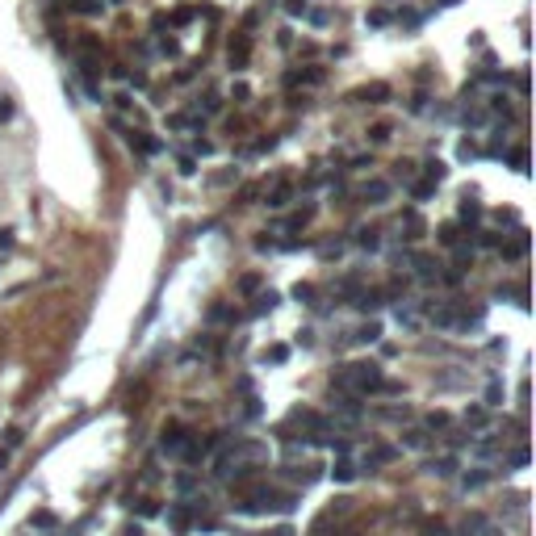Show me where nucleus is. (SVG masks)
<instances>
[{
    "label": "nucleus",
    "instance_id": "1",
    "mask_svg": "<svg viewBox=\"0 0 536 536\" xmlns=\"http://www.w3.org/2000/svg\"><path fill=\"white\" fill-rule=\"evenodd\" d=\"M382 364H373V360H360V364H344L336 378H331V390H340V394H356V398H364V394H378L382 390Z\"/></svg>",
    "mask_w": 536,
    "mask_h": 536
},
{
    "label": "nucleus",
    "instance_id": "2",
    "mask_svg": "<svg viewBox=\"0 0 536 536\" xmlns=\"http://www.w3.org/2000/svg\"><path fill=\"white\" fill-rule=\"evenodd\" d=\"M159 449H164V453H172V457H181V453L189 449V432H185L181 423L164 427V440H159Z\"/></svg>",
    "mask_w": 536,
    "mask_h": 536
},
{
    "label": "nucleus",
    "instance_id": "3",
    "mask_svg": "<svg viewBox=\"0 0 536 536\" xmlns=\"http://www.w3.org/2000/svg\"><path fill=\"white\" fill-rule=\"evenodd\" d=\"M352 96L364 101V105H386V101H390V84H364V88H356Z\"/></svg>",
    "mask_w": 536,
    "mask_h": 536
},
{
    "label": "nucleus",
    "instance_id": "4",
    "mask_svg": "<svg viewBox=\"0 0 536 536\" xmlns=\"http://www.w3.org/2000/svg\"><path fill=\"white\" fill-rule=\"evenodd\" d=\"M406 260H411V264H415V273H419V277H423V281H432V277H436V268H440V264H436V260H432V256H423V251H411V256H406Z\"/></svg>",
    "mask_w": 536,
    "mask_h": 536
},
{
    "label": "nucleus",
    "instance_id": "5",
    "mask_svg": "<svg viewBox=\"0 0 536 536\" xmlns=\"http://www.w3.org/2000/svg\"><path fill=\"white\" fill-rule=\"evenodd\" d=\"M398 457V449H390V444H378L373 453H364V469H378V465H390Z\"/></svg>",
    "mask_w": 536,
    "mask_h": 536
},
{
    "label": "nucleus",
    "instance_id": "6",
    "mask_svg": "<svg viewBox=\"0 0 536 536\" xmlns=\"http://www.w3.org/2000/svg\"><path fill=\"white\" fill-rule=\"evenodd\" d=\"M423 469L432 473V477H453V473H457V457H432Z\"/></svg>",
    "mask_w": 536,
    "mask_h": 536
},
{
    "label": "nucleus",
    "instance_id": "7",
    "mask_svg": "<svg viewBox=\"0 0 536 536\" xmlns=\"http://www.w3.org/2000/svg\"><path fill=\"white\" fill-rule=\"evenodd\" d=\"M126 138H130V147H138V151H143V155H155V151H159V147H164V143H159V138H151V134H147V130H130V134H126Z\"/></svg>",
    "mask_w": 536,
    "mask_h": 536
},
{
    "label": "nucleus",
    "instance_id": "8",
    "mask_svg": "<svg viewBox=\"0 0 536 536\" xmlns=\"http://www.w3.org/2000/svg\"><path fill=\"white\" fill-rule=\"evenodd\" d=\"M168 524H172L176 532H185V528L193 524V507H189V503H176V507H168Z\"/></svg>",
    "mask_w": 536,
    "mask_h": 536
},
{
    "label": "nucleus",
    "instance_id": "9",
    "mask_svg": "<svg viewBox=\"0 0 536 536\" xmlns=\"http://www.w3.org/2000/svg\"><path fill=\"white\" fill-rule=\"evenodd\" d=\"M382 302H386V293H382V289H360V293L352 298V306H356V310H378Z\"/></svg>",
    "mask_w": 536,
    "mask_h": 536
},
{
    "label": "nucleus",
    "instance_id": "10",
    "mask_svg": "<svg viewBox=\"0 0 536 536\" xmlns=\"http://www.w3.org/2000/svg\"><path fill=\"white\" fill-rule=\"evenodd\" d=\"M386 197H390V185H386V181H369V185H364V201H369V205H382Z\"/></svg>",
    "mask_w": 536,
    "mask_h": 536
},
{
    "label": "nucleus",
    "instance_id": "11",
    "mask_svg": "<svg viewBox=\"0 0 536 536\" xmlns=\"http://www.w3.org/2000/svg\"><path fill=\"white\" fill-rule=\"evenodd\" d=\"M503 251V260H519L524 251H528V231H515V239L507 243V247H499Z\"/></svg>",
    "mask_w": 536,
    "mask_h": 536
},
{
    "label": "nucleus",
    "instance_id": "12",
    "mask_svg": "<svg viewBox=\"0 0 536 536\" xmlns=\"http://www.w3.org/2000/svg\"><path fill=\"white\" fill-rule=\"evenodd\" d=\"M247 55H251V42L243 34L239 42H231V68H247Z\"/></svg>",
    "mask_w": 536,
    "mask_h": 536
},
{
    "label": "nucleus",
    "instance_id": "13",
    "mask_svg": "<svg viewBox=\"0 0 536 536\" xmlns=\"http://www.w3.org/2000/svg\"><path fill=\"white\" fill-rule=\"evenodd\" d=\"M289 193H293V185H289V181H277V189L268 193V205H273V209H281V205L289 201Z\"/></svg>",
    "mask_w": 536,
    "mask_h": 536
},
{
    "label": "nucleus",
    "instance_id": "14",
    "mask_svg": "<svg viewBox=\"0 0 536 536\" xmlns=\"http://www.w3.org/2000/svg\"><path fill=\"white\" fill-rule=\"evenodd\" d=\"M432 323H436V327H457V310H453V306H436V310H432Z\"/></svg>",
    "mask_w": 536,
    "mask_h": 536
},
{
    "label": "nucleus",
    "instance_id": "15",
    "mask_svg": "<svg viewBox=\"0 0 536 536\" xmlns=\"http://www.w3.org/2000/svg\"><path fill=\"white\" fill-rule=\"evenodd\" d=\"M436 239H440L444 247H457V243H461V227H457V223H444V227L436 231Z\"/></svg>",
    "mask_w": 536,
    "mask_h": 536
},
{
    "label": "nucleus",
    "instance_id": "16",
    "mask_svg": "<svg viewBox=\"0 0 536 536\" xmlns=\"http://www.w3.org/2000/svg\"><path fill=\"white\" fill-rule=\"evenodd\" d=\"M461 218H465V223H477V218H482V205H477L469 193L461 197Z\"/></svg>",
    "mask_w": 536,
    "mask_h": 536
},
{
    "label": "nucleus",
    "instance_id": "17",
    "mask_svg": "<svg viewBox=\"0 0 536 536\" xmlns=\"http://www.w3.org/2000/svg\"><path fill=\"white\" fill-rule=\"evenodd\" d=\"M402 444H406V449H427L432 440H427V432H423V427H411V432L402 436Z\"/></svg>",
    "mask_w": 536,
    "mask_h": 536
},
{
    "label": "nucleus",
    "instance_id": "18",
    "mask_svg": "<svg viewBox=\"0 0 536 536\" xmlns=\"http://www.w3.org/2000/svg\"><path fill=\"white\" fill-rule=\"evenodd\" d=\"M444 172H449V168L440 164V159H427V164H423V176L432 181V185H440V181H444Z\"/></svg>",
    "mask_w": 536,
    "mask_h": 536
},
{
    "label": "nucleus",
    "instance_id": "19",
    "mask_svg": "<svg viewBox=\"0 0 536 536\" xmlns=\"http://www.w3.org/2000/svg\"><path fill=\"white\" fill-rule=\"evenodd\" d=\"M356 243H360L364 251H378V247H382V239H378V231H369V227H364V231H356Z\"/></svg>",
    "mask_w": 536,
    "mask_h": 536
},
{
    "label": "nucleus",
    "instance_id": "20",
    "mask_svg": "<svg viewBox=\"0 0 536 536\" xmlns=\"http://www.w3.org/2000/svg\"><path fill=\"white\" fill-rule=\"evenodd\" d=\"M331 473H336V482H352V477H356V465L344 457V461H336V469H331Z\"/></svg>",
    "mask_w": 536,
    "mask_h": 536
},
{
    "label": "nucleus",
    "instance_id": "21",
    "mask_svg": "<svg viewBox=\"0 0 536 536\" xmlns=\"http://www.w3.org/2000/svg\"><path fill=\"white\" fill-rule=\"evenodd\" d=\"M432 193H436V185H432V181H415V185H411V197H415V201H427Z\"/></svg>",
    "mask_w": 536,
    "mask_h": 536
},
{
    "label": "nucleus",
    "instance_id": "22",
    "mask_svg": "<svg viewBox=\"0 0 536 536\" xmlns=\"http://www.w3.org/2000/svg\"><path fill=\"white\" fill-rule=\"evenodd\" d=\"M273 306H277V293H273V289H268V293H260V298H256V306H251V314H264V310H273Z\"/></svg>",
    "mask_w": 536,
    "mask_h": 536
},
{
    "label": "nucleus",
    "instance_id": "23",
    "mask_svg": "<svg viewBox=\"0 0 536 536\" xmlns=\"http://www.w3.org/2000/svg\"><path fill=\"white\" fill-rule=\"evenodd\" d=\"M209 323H235V310L231 306H214L209 310Z\"/></svg>",
    "mask_w": 536,
    "mask_h": 536
},
{
    "label": "nucleus",
    "instance_id": "24",
    "mask_svg": "<svg viewBox=\"0 0 536 536\" xmlns=\"http://www.w3.org/2000/svg\"><path fill=\"white\" fill-rule=\"evenodd\" d=\"M465 423H469V427H482V423H486V406H465Z\"/></svg>",
    "mask_w": 536,
    "mask_h": 536
},
{
    "label": "nucleus",
    "instance_id": "25",
    "mask_svg": "<svg viewBox=\"0 0 536 536\" xmlns=\"http://www.w3.org/2000/svg\"><path fill=\"white\" fill-rule=\"evenodd\" d=\"M378 336H382V327H378V323H364V327L356 331V340H360V344H373Z\"/></svg>",
    "mask_w": 536,
    "mask_h": 536
},
{
    "label": "nucleus",
    "instance_id": "26",
    "mask_svg": "<svg viewBox=\"0 0 536 536\" xmlns=\"http://www.w3.org/2000/svg\"><path fill=\"white\" fill-rule=\"evenodd\" d=\"M486 482H491V473L477 469V473H465V477H461V486H486Z\"/></svg>",
    "mask_w": 536,
    "mask_h": 536
},
{
    "label": "nucleus",
    "instance_id": "27",
    "mask_svg": "<svg viewBox=\"0 0 536 536\" xmlns=\"http://www.w3.org/2000/svg\"><path fill=\"white\" fill-rule=\"evenodd\" d=\"M406 231H411L406 239H419V235H423V223H419V214H415V209L406 214Z\"/></svg>",
    "mask_w": 536,
    "mask_h": 536
},
{
    "label": "nucleus",
    "instance_id": "28",
    "mask_svg": "<svg viewBox=\"0 0 536 536\" xmlns=\"http://www.w3.org/2000/svg\"><path fill=\"white\" fill-rule=\"evenodd\" d=\"M511 164H515V172H528V151H524V147L511 151Z\"/></svg>",
    "mask_w": 536,
    "mask_h": 536
},
{
    "label": "nucleus",
    "instance_id": "29",
    "mask_svg": "<svg viewBox=\"0 0 536 536\" xmlns=\"http://www.w3.org/2000/svg\"><path fill=\"white\" fill-rule=\"evenodd\" d=\"M285 356H289V348H285V344H277V348H268V352H264V360H273V364H281Z\"/></svg>",
    "mask_w": 536,
    "mask_h": 536
},
{
    "label": "nucleus",
    "instance_id": "30",
    "mask_svg": "<svg viewBox=\"0 0 536 536\" xmlns=\"http://www.w3.org/2000/svg\"><path fill=\"white\" fill-rule=\"evenodd\" d=\"M369 25H373V30H378V25H390V13H386V9H373V13H369Z\"/></svg>",
    "mask_w": 536,
    "mask_h": 536
},
{
    "label": "nucleus",
    "instance_id": "31",
    "mask_svg": "<svg viewBox=\"0 0 536 536\" xmlns=\"http://www.w3.org/2000/svg\"><path fill=\"white\" fill-rule=\"evenodd\" d=\"M394 168H398V172H394L398 181H411V176H415V164H406V159H398V164H394Z\"/></svg>",
    "mask_w": 536,
    "mask_h": 536
},
{
    "label": "nucleus",
    "instance_id": "32",
    "mask_svg": "<svg viewBox=\"0 0 536 536\" xmlns=\"http://www.w3.org/2000/svg\"><path fill=\"white\" fill-rule=\"evenodd\" d=\"M293 298H298V302H314V285H298Z\"/></svg>",
    "mask_w": 536,
    "mask_h": 536
},
{
    "label": "nucleus",
    "instance_id": "33",
    "mask_svg": "<svg viewBox=\"0 0 536 536\" xmlns=\"http://www.w3.org/2000/svg\"><path fill=\"white\" fill-rule=\"evenodd\" d=\"M369 138H373V143H386V138H390V126H373Z\"/></svg>",
    "mask_w": 536,
    "mask_h": 536
},
{
    "label": "nucleus",
    "instance_id": "34",
    "mask_svg": "<svg viewBox=\"0 0 536 536\" xmlns=\"http://www.w3.org/2000/svg\"><path fill=\"white\" fill-rule=\"evenodd\" d=\"M21 444V432H17V427H9V432H5V449H17Z\"/></svg>",
    "mask_w": 536,
    "mask_h": 536
},
{
    "label": "nucleus",
    "instance_id": "35",
    "mask_svg": "<svg viewBox=\"0 0 536 536\" xmlns=\"http://www.w3.org/2000/svg\"><path fill=\"white\" fill-rule=\"evenodd\" d=\"M256 285H260V277H256V273H251V277H243V281H239V289H243V293H251V289H256Z\"/></svg>",
    "mask_w": 536,
    "mask_h": 536
},
{
    "label": "nucleus",
    "instance_id": "36",
    "mask_svg": "<svg viewBox=\"0 0 536 536\" xmlns=\"http://www.w3.org/2000/svg\"><path fill=\"white\" fill-rule=\"evenodd\" d=\"M444 423H449V415H440V411H436V415H427V427H444Z\"/></svg>",
    "mask_w": 536,
    "mask_h": 536
},
{
    "label": "nucleus",
    "instance_id": "37",
    "mask_svg": "<svg viewBox=\"0 0 536 536\" xmlns=\"http://www.w3.org/2000/svg\"><path fill=\"white\" fill-rule=\"evenodd\" d=\"M340 251H344V247H340V243H323V256H327V260H336V256H340Z\"/></svg>",
    "mask_w": 536,
    "mask_h": 536
},
{
    "label": "nucleus",
    "instance_id": "38",
    "mask_svg": "<svg viewBox=\"0 0 536 536\" xmlns=\"http://www.w3.org/2000/svg\"><path fill=\"white\" fill-rule=\"evenodd\" d=\"M13 118V105H5V101H0V122H9Z\"/></svg>",
    "mask_w": 536,
    "mask_h": 536
},
{
    "label": "nucleus",
    "instance_id": "39",
    "mask_svg": "<svg viewBox=\"0 0 536 536\" xmlns=\"http://www.w3.org/2000/svg\"><path fill=\"white\" fill-rule=\"evenodd\" d=\"M0 247H5V251L13 247V235H9V231H0Z\"/></svg>",
    "mask_w": 536,
    "mask_h": 536
},
{
    "label": "nucleus",
    "instance_id": "40",
    "mask_svg": "<svg viewBox=\"0 0 536 536\" xmlns=\"http://www.w3.org/2000/svg\"><path fill=\"white\" fill-rule=\"evenodd\" d=\"M264 536H293V528H273V532H264Z\"/></svg>",
    "mask_w": 536,
    "mask_h": 536
},
{
    "label": "nucleus",
    "instance_id": "41",
    "mask_svg": "<svg viewBox=\"0 0 536 536\" xmlns=\"http://www.w3.org/2000/svg\"><path fill=\"white\" fill-rule=\"evenodd\" d=\"M5 461H9V453H5V449H0V465H5Z\"/></svg>",
    "mask_w": 536,
    "mask_h": 536
}]
</instances>
